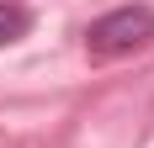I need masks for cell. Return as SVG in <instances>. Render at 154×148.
I'll list each match as a JSON object with an SVG mask.
<instances>
[{"mask_svg":"<svg viewBox=\"0 0 154 148\" xmlns=\"http://www.w3.org/2000/svg\"><path fill=\"white\" fill-rule=\"evenodd\" d=\"M154 43V11L149 5H117L106 11L101 21H91L85 32V53L96 64H112V58H133Z\"/></svg>","mask_w":154,"mask_h":148,"instance_id":"obj_1","label":"cell"},{"mask_svg":"<svg viewBox=\"0 0 154 148\" xmlns=\"http://www.w3.org/2000/svg\"><path fill=\"white\" fill-rule=\"evenodd\" d=\"M27 32H32V11H27V5H16V0H0V48L21 43Z\"/></svg>","mask_w":154,"mask_h":148,"instance_id":"obj_2","label":"cell"}]
</instances>
